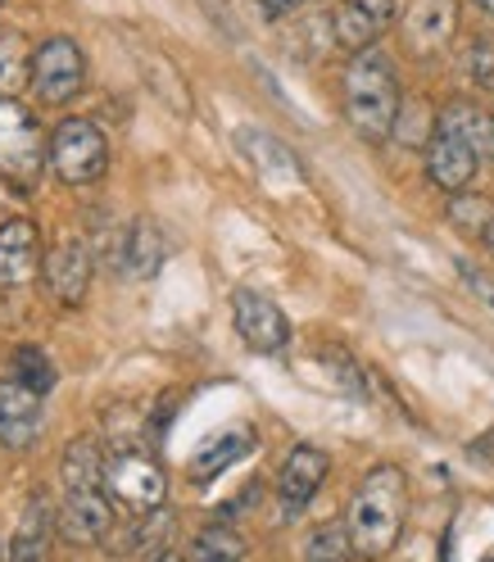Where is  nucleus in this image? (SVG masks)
<instances>
[{"label":"nucleus","mask_w":494,"mask_h":562,"mask_svg":"<svg viewBox=\"0 0 494 562\" xmlns=\"http://www.w3.org/2000/svg\"><path fill=\"white\" fill-rule=\"evenodd\" d=\"M404 513H408V481L400 468H372L355 499H349V513H345V531H349V544H355V558L363 562H381L400 544V531H404Z\"/></svg>","instance_id":"1"},{"label":"nucleus","mask_w":494,"mask_h":562,"mask_svg":"<svg viewBox=\"0 0 494 562\" xmlns=\"http://www.w3.org/2000/svg\"><path fill=\"white\" fill-rule=\"evenodd\" d=\"M404 110L400 100V78H395V64L391 55L359 50L345 68V119L359 136L368 140H385L395 132V119Z\"/></svg>","instance_id":"2"},{"label":"nucleus","mask_w":494,"mask_h":562,"mask_svg":"<svg viewBox=\"0 0 494 562\" xmlns=\"http://www.w3.org/2000/svg\"><path fill=\"white\" fill-rule=\"evenodd\" d=\"M50 168V146L42 136L37 114L19 104L14 95L0 100V178L14 191H37L42 172Z\"/></svg>","instance_id":"3"},{"label":"nucleus","mask_w":494,"mask_h":562,"mask_svg":"<svg viewBox=\"0 0 494 562\" xmlns=\"http://www.w3.org/2000/svg\"><path fill=\"white\" fill-rule=\"evenodd\" d=\"M110 168V140L91 119H64L50 136V172L64 187H91Z\"/></svg>","instance_id":"4"},{"label":"nucleus","mask_w":494,"mask_h":562,"mask_svg":"<svg viewBox=\"0 0 494 562\" xmlns=\"http://www.w3.org/2000/svg\"><path fill=\"white\" fill-rule=\"evenodd\" d=\"M104 490H114V499L136 508V513H159L168 495V476L164 468L141 449H119L104 463Z\"/></svg>","instance_id":"5"},{"label":"nucleus","mask_w":494,"mask_h":562,"mask_svg":"<svg viewBox=\"0 0 494 562\" xmlns=\"http://www.w3.org/2000/svg\"><path fill=\"white\" fill-rule=\"evenodd\" d=\"M87 87V55L78 42L50 37L32 50V91L42 95V104H68Z\"/></svg>","instance_id":"6"},{"label":"nucleus","mask_w":494,"mask_h":562,"mask_svg":"<svg viewBox=\"0 0 494 562\" xmlns=\"http://www.w3.org/2000/svg\"><path fill=\"white\" fill-rule=\"evenodd\" d=\"M64 508H59V536L68 544H104L114 531V504L100 485H64Z\"/></svg>","instance_id":"7"},{"label":"nucleus","mask_w":494,"mask_h":562,"mask_svg":"<svg viewBox=\"0 0 494 562\" xmlns=\"http://www.w3.org/2000/svg\"><path fill=\"white\" fill-rule=\"evenodd\" d=\"M232 318H236V331L240 340L255 349V355H281L291 345V323L268 295L259 291H236L232 295Z\"/></svg>","instance_id":"8"},{"label":"nucleus","mask_w":494,"mask_h":562,"mask_svg":"<svg viewBox=\"0 0 494 562\" xmlns=\"http://www.w3.org/2000/svg\"><path fill=\"white\" fill-rule=\"evenodd\" d=\"M391 19H395V0H336L332 37L340 50L359 55V50H372V42L391 27Z\"/></svg>","instance_id":"9"},{"label":"nucleus","mask_w":494,"mask_h":562,"mask_svg":"<svg viewBox=\"0 0 494 562\" xmlns=\"http://www.w3.org/2000/svg\"><path fill=\"white\" fill-rule=\"evenodd\" d=\"M481 159H485V155L472 146L468 136H458V132L436 127L431 140H427V178H431L440 191H449V195H458V191H463V187L476 178Z\"/></svg>","instance_id":"10"},{"label":"nucleus","mask_w":494,"mask_h":562,"mask_svg":"<svg viewBox=\"0 0 494 562\" xmlns=\"http://www.w3.org/2000/svg\"><path fill=\"white\" fill-rule=\"evenodd\" d=\"M327 472H332V459L323 449H317V445H295L287 453V463H281V472H277V499H281V508L300 513L317 495V490H323Z\"/></svg>","instance_id":"11"},{"label":"nucleus","mask_w":494,"mask_h":562,"mask_svg":"<svg viewBox=\"0 0 494 562\" xmlns=\"http://www.w3.org/2000/svg\"><path fill=\"white\" fill-rule=\"evenodd\" d=\"M42 427H46L42 395L19 385L14 376L0 381V445L5 449H32L42 436Z\"/></svg>","instance_id":"12"},{"label":"nucleus","mask_w":494,"mask_h":562,"mask_svg":"<svg viewBox=\"0 0 494 562\" xmlns=\"http://www.w3.org/2000/svg\"><path fill=\"white\" fill-rule=\"evenodd\" d=\"M458 27V5L453 0H413L404 14V46L413 55H436L449 46Z\"/></svg>","instance_id":"13"},{"label":"nucleus","mask_w":494,"mask_h":562,"mask_svg":"<svg viewBox=\"0 0 494 562\" xmlns=\"http://www.w3.org/2000/svg\"><path fill=\"white\" fill-rule=\"evenodd\" d=\"M46 286L64 308H78L91 286V255L82 240H59L46 259Z\"/></svg>","instance_id":"14"},{"label":"nucleus","mask_w":494,"mask_h":562,"mask_svg":"<svg viewBox=\"0 0 494 562\" xmlns=\"http://www.w3.org/2000/svg\"><path fill=\"white\" fill-rule=\"evenodd\" d=\"M42 268V236L27 218L0 223V286H23Z\"/></svg>","instance_id":"15"},{"label":"nucleus","mask_w":494,"mask_h":562,"mask_svg":"<svg viewBox=\"0 0 494 562\" xmlns=\"http://www.w3.org/2000/svg\"><path fill=\"white\" fill-rule=\"evenodd\" d=\"M55 513H50V499L46 495H32L19 513V526H14V540H10V562H46V549H50V531H55Z\"/></svg>","instance_id":"16"},{"label":"nucleus","mask_w":494,"mask_h":562,"mask_svg":"<svg viewBox=\"0 0 494 562\" xmlns=\"http://www.w3.org/2000/svg\"><path fill=\"white\" fill-rule=\"evenodd\" d=\"M164 263V236L150 218H136L127 227V236L119 240V272L141 281V277H155Z\"/></svg>","instance_id":"17"},{"label":"nucleus","mask_w":494,"mask_h":562,"mask_svg":"<svg viewBox=\"0 0 494 562\" xmlns=\"http://www.w3.org/2000/svg\"><path fill=\"white\" fill-rule=\"evenodd\" d=\"M436 127L468 136L481 155H494V114H485L476 100H453V104H445L440 119H436Z\"/></svg>","instance_id":"18"},{"label":"nucleus","mask_w":494,"mask_h":562,"mask_svg":"<svg viewBox=\"0 0 494 562\" xmlns=\"http://www.w3.org/2000/svg\"><path fill=\"white\" fill-rule=\"evenodd\" d=\"M240 150L255 159V168L263 172V178H277V172H281L287 182H300V178H304L295 150H287L281 140H272V136H263V132H240Z\"/></svg>","instance_id":"19"},{"label":"nucleus","mask_w":494,"mask_h":562,"mask_svg":"<svg viewBox=\"0 0 494 562\" xmlns=\"http://www.w3.org/2000/svg\"><path fill=\"white\" fill-rule=\"evenodd\" d=\"M23 82H32V50L19 32H0V100H10Z\"/></svg>","instance_id":"20"},{"label":"nucleus","mask_w":494,"mask_h":562,"mask_svg":"<svg viewBox=\"0 0 494 562\" xmlns=\"http://www.w3.org/2000/svg\"><path fill=\"white\" fill-rule=\"evenodd\" d=\"M240 558H245V544L232 526H204L187 562H240Z\"/></svg>","instance_id":"21"},{"label":"nucleus","mask_w":494,"mask_h":562,"mask_svg":"<svg viewBox=\"0 0 494 562\" xmlns=\"http://www.w3.org/2000/svg\"><path fill=\"white\" fill-rule=\"evenodd\" d=\"M10 376H14L19 385H27V391H37L42 400L50 395V385H55V368H50V359L42 355L37 345H19V349H14Z\"/></svg>","instance_id":"22"},{"label":"nucleus","mask_w":494,"mask_h":562,"mask_svg":"<svg viewBox=\"0 0 494 562\" xmlns=\"http://www.w3.org/2000/svg\"><path fill=\"white\" fill-rule=\"evenodd\" d=\"M355 558V544H349L345 521H323L304 544V562H349Z\"/></svg>","instance_id":"23"},{"label":"nucleus","mask_w":494,"mask_h":562,"mask_svg":"<svg viewBox=\"0 0 494 562\" xmlns=\"http://www.w3.org/2000/svg\"><path fill=\"white\" fill-rule=\"evenodd\" d=\"M468 74H472V82H476V87L494 91V37H481V42H472V55H468Z\"/></svg>","instance_id":"24"},{"label":"nucleus","mask_w":494,"mask_h":562,"mask_svg":"<svg viewBox=\"0 0 494 562\" xmlns=\"http://www.w3.org/2000/svg\"><path fill=\"white\" fill-rule=\"evenodd\" d=\"M245 445H250V436H227V449L218 453V449H209V453H214V459H195V476H209V472H214L218 463H232L236 459V449H245Z\"/></svg>","instance_id":"25"},{"label":"nucleus","mask_w":494,"mask_h":562,"mask_svg":"<svg viewBox=\"0 0 494 562\" xmlns=\"http://www.w3.org/2000/svg\"><path fill=\"white\" fill-rule=\"evenodd\" d=\"M259 5H263L268 19H287V14H295L300 5H308V0H259Z\"/></svg>","instance_id":"26"},{"label":"nucleus","mask_w":494,"mask_h":562,"mask_svg":"<svg viewBox=\"0 0 494 562\" xmlns=\"http://www.w3.org/2000/svg\"><path fill=\"white\" fill-rule=\"evenodd\" d=\"M463 272H468V286H472V291H476V295H481V300L494 308V281H490V277H476L472 268H463Z\"/></svg>","instance_id":"27"},{"label":"nucleus","mask_w":494,"mask_h":562,"mask_svg":"<svg viewBox=\"0 0 494 562\" xmlns=\"http://www.w3.org/2000/svg\"><path fill=\"white\" fill-rule=\"evenodd\" d=\"M472 5H476L481 14H490V19H494V0H472Z\"/></svg>","instance_id":"28"},{"label":"nucleus","mask_w":494,"mask_h":562,"mask_svg":"<svg viewBox=\"0 0 494 562\" xmlns=\"http://www.w3.org/2000/svg\"><path fill=\"white\" fill-rule=\"evenodd\" d=\"M155 562H187V558H178V553H159Z\"/></svg>","instance_id":"29"},{"label":"nucleus","mask_w":494,"mask_h":562,"mask_svg":"<svg viewBox=\"0 0 494 562\" xmlns=\"http://www.w3.org/2000/svg\"><path fill=\"white\" fill-rule=\"evenodd\" d=\"M485 245H490V250H494V223L485 227Z\"/></svg>","instance_id":"30"}]
</instances>
